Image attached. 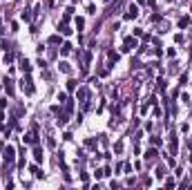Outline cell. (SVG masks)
Wrapping results in <instances>:
<instances>
[{
  "mask_svg": "<svg viewBox=\"0 0 192 190\" xmlns=\"http://www.w3.org/2000/svg\"><path fill=\"white\" fill-rule=\"evenodd\" d=\"M150 141H152V146H161V139L159 137H152Z\"/></svg>",
  "mask_w": 192,
  "mask_h": 190,
  "instance_id": "603a6c76",
  "label": "cell"
},
{
  "mask_svg": "<svg viewBox=\"0 0 192 190\" xmlns=\"http://www.w3.org/2000/svg\"><path fill=\"white\" fill-rule=\"evenodd\" d=\"M5 90H7V94H9V96L14 94V81H9V78H5Z\"/></svg>",
  "mask_w": 192,
  "mask_h": 190,
  "instance_id": "9c48e42d",
  "label": "cell"
},
{
  "mask_svg": "<svg viewBox=\"0 0 192 190\" xmlns=\"http://www.w3.org/2000/svg\"><path fill=\"white\" fill-rule=\"evenodd\" d=\"M11 61H14V54H7V56H5V65H9Z\"/></svg>",
  "mask_w": 192,
  "mask_h": 190,
  "instance_id": "cb8c5ba5",
  "label": "cell"
},
{
  "mask_svg": "<svg viewBox=\"0 0 192 190\" xmlns=\"http://www.w3.org/2000/svg\"><path fill=\"white\" fill-rule=\"evenodd\" d=\"M14 159H16V150H14L11 146H7V150H5V161H7V163H11Z\"/></svg>",
  "mask_w": 192,
  "mask_h": 190,
  "instance_id": "5b68a950",
  "label": "cell"
},
{
  "mask_svg": "<svg viewBox=\"0 0 192 190\" xmlns=\"http://www.w3.org/2000/svg\"><path fill=\"white\" fill-rule=\"evenodd\" d=\"M49 43H51V45H58V43H60V36H51Z\"/></svg>",
  "mask_w": 192,
  "mask_h": 190,
  "instance_id": "44dd1931",
  "label": "cell"
},
{
  "mask_svg": "<svg viewBox=\"0 0 192 190\" xmlns=\"http://www.w3.org/2000/svg\"><path fill=\"white\" fill-rule=\"evenodd\" d=\"M56 114H58V121L56 123H58V125H65L67 123V112H56Z\"/></svg>",
  "mask_w": 192,
  "mask_h": 190,
  "instance_id": "30bf717a",
  "label": "cell"
},
{
  "mask_svg": "<svg viewBox=\"0 0 192 190\" xmlns=\"http://www.w3.org/2000/svg\"><path fill=\"white\" fill-rule=\"evenodd\" d=\"M58 29H60V31H63L65 36H69V34H72V29L67 27V23H60V25H58Z\"/></svg>",
  "mask_w": 192,
  "mask_h": 190,
  "instance_id": "7c38bea8",
  "label": "cell"
},
{
  "mask_svg": "<svg viewBox=\"0 0 192 190\" xmlns=\"http://www.w3.org/2000/svg\"><path fill=\"white\" fill-rule=\"evenodd\" d=\"M31 172H33L36 179H40V177H42V172H40V168H38V165H31Z\"/></svg>",
  "mask_w": 192,
  "mask_h": 190,
  "instance_id": "5bb4252c",
  "label": "cell"
},
{
  "mask_svg": "<svg viewBox=\"0 0 192 190\" xmlns=\"http://www.w3.org/2000/svg\"><path fill=\"white\" fill-rule=\"evenodd\" d=\"M33 159H36V161H38V163H40L42 161V150L38 146H33Z\"/></svg>",
  "mask_w": 192,
  "mask_h": 190,
  "instance_id": "ba28073f",
  "label": "cell"
},
{
  "mask_svg": "<svg viewBox=\"0 0 192 190\" xmlns=\"http://www.w3.org/2000/svg\"><path fill=\"white\" fill-rule=\"evenodd\" d=\"M85 146H87V148H94V146H96V141H94V139H87V141H85Z\"/></svg>",
  "mask_w": 192,
  "mask_h": 190,
  "instance_id": "7402d4cb",
  "label": "cell"
},
{
  "mask_svg": "<svg viewBox=\"0 0 192 190\" xmlns=\"http://www.w3.org/2000/svg\"><path fill=\"white\" fill-rule=\"evenodd\" d=\"M107 58H109V63L114 65V63H118V54L116 52H107Z\"/></svg>",
  "mask_w": 192,
  "mask_h": 190,
  "instance_id": "4fadbf2b",
  "label": "cell"
},
{
  "mask_svg": "<svg viewBox=\"0 0 192 190\" xmlns=\"http://www.w3.org/2000/svg\"><path fill=\"white\" fill-rule=\"evenodd\" d=\"M105 2H109V0H105Z\"/></svg>",
  "mask_w": 192,
  "mask_h": 190,
  "instance_id": "484cf974",
  "label": "cell"
},
{
  "mask_svg": "<svg viewBox=\"0 0 192 190\" xmlns=\"http://www.w3.org/2000/svg\"><path fill=\"white\" fill-rule=\"evenodd\" d=\"M20 87H23V90H25V94H29V96H31L33 92H36V90H33V81H31V76H29V74H27V76L23 78Z\"/></svg>",
  "mask_w": 192,
  "mask_h": 190,
  "instance_id": "6da1fadb",
  "label": "cell"
},
{
  "mask_svg": "<svg viewBox=\"0 0 192 190\" xmlns=\"http://www.w3.org/2000/svg\"><path fill=\"white\" fill-rule=\"evenodd\" d=\"M29 18H31V14H29V11L25 9V11H23V20H29Z\"/></svg>",
  "mask_w": 192,
  "mask_h": 190,
  "instance_id": "d4e9b609",
  "label": "cell"
},
{
  "mask_svg": "<svg viewBox=\"0 0 192 190\" xmlns=\"http://www.w3.org/2000/svg\"><path fill=\"white\" fill-rule=\"evenodd\" d=\"M25 143L27 146H38V134H36V132H29L25 137Z\"/></svg>",
  "mask_w": 192,
  "mask_h": 190,
  "instance_id": "277c9868",
  "label": "cell"
},
{
  "mask_svg": "<svg viewBox=\"0 0 192 190\" xmlns=\"http://www.w3.org/2000/svg\"><path fill=\"white\" fill-rule=\"evenodd\" d=\"M67 90L74 92V90H76V81H67Z\"/></svg>",
  "mask_w": 192,
  "mask_h": 190,
  "instance_id": "d6986e66",
  "label": "cell"
},
{
  "mask_svg": "<svg viewBox=\"0 0 192 190\" xmlns=\"http://www.w3.org/2000/svg\"><path fill=\"white\" fill-rule=\"evenodd\" d=\"M154 157H156V148H150V150L145 152V159H148V161H152Z\"/></svg>",
  "mask_w": 192,
  "mask_h": 190,
  "instance_id": "8fae6325",
  "label": "cell"
},
{
  "mask_svg": "<svg viewBox=\"0 0 192 190\" xmlns=\"http://www.w3.org/2000/svg\"><path fill=\"white\" fill-rule=\"evenodd\" d=\"M136 16H139V7H136V5H130V7L125 9V18L132 20V18H136Z\"/></svg>",
  "mask_w": 192,
  "mask_h": 190,
  "instance_id": "3957f363",
  "label": "cell"
},
{
  "mask_svg": "<svg viewBox=\"0 0 192 190\" xmlns=\"http://www.w3.org/2000/svg\"><path fill=\"white\" fill-rule=\"evenodd\" d=\"M170 2H172V0H170Z\"/></svg>",
  "mask_w": 192,
  "mask_h": 190,
  "instance_id": "4316f807",
  "label": "cell"
},
{
  "mask_svg": "<svg viewBox=\"0 0 192 190\" xmlns=\"http://www.w3.org/2000/svg\"><path fill=\"white\" fill-rule=\"evenodd\" d=\"M136 47H139V40H136V38H132V36H130V38H125L123 52H132V49H136Z\"/></svg>",
  "mask_w": 192,
  "mask_h": 190,
  "instance_id": "7a4b0ae2",
  "label": "cell"
},
{
  "mask_svg": "<svg viewBox=\"0 0 192 190\" xmlns=\"http://www.w3.org/2000/svg\"><path fill=\"white\" fill-rule=\"evenodd\" d=\"M87 96H90V92H87V87H78V98H81V101H87Z\"/></svg>",
  "mask_w": 192,
  "mask_h": 190,
  "instance_id": "52a82bcc",
  "label": "cell"
},
{
  "mask_svg": "<svg viewBox=\"0 0 192 190\" xmlns=\"http://www.w3.org/2000/svg\"><path fill=\"white\" fill-rule=\"evenodd\" d=\"M188 25H190V18H188V16L179 20V27H181V29H185V27H188Z\"/></svg>",
  "mask_w": 192,
  "mask_h": 190,
  "instance_id": "9a60e30c",
  "label": "cell"
},
{
  "mask_svg": "<svg viewBox=\"0 0 192 190\" xmlns=\"http://www.w3.org/2000/svg\"><path fill=\"white\" fill-rule=\"evenodd\" d=\"M60 52H63V54H69V52H72V45H69V43H65L63 47H60Z\"/></svg>",
  "mask_w": 192,
  "mask_h": 190,
  "instance_id": "2e32d148",
  "label": "cell"
},
{
  "mask_svg": "<svg viewBox=\"0 0 192 190\" xmlns=\"http://www.w3.org/2000/svg\"><path fill=\"white\" fill-rule=\"evenodd\" d=\"M60 69H63L65 74H69V72H72V67H69V63H60Z\"/></svg>",
  "mask_w": 192,
  "mask_h": 190,
  "instance_id": "e0dca14e",
  "label": "cell"
},
{
  "mask_svg": "<svg viewBox=\"0 0 192 190\" xmlns=\"http://www.w3.org/2000/svg\"><path fill=\"white\" fill-rule=\"evenodd\" d=\"M20 69H23L25 74H29V72H31V63L27 61V58H20Z\"/></svg>",
  "mask_w": 192,
  "mask_h": 190,
  "instance_id": "8992f818",
  "label": "cell"
},
{
  "mask_svg": "<svg viewBox=\"0 0 192 190\" xmlns=\"http://www.w3.org/2000/svg\"><path fill=\"white\" fill-rule=\"evenodd\" d=\"M76 27H78V31L85 27V20H83V18H76Z\"/></svg>",
  "mask_w": 192,
  "mask_h": 190,
  "instance_id": "ac0fdd59",
  "label": "cell"
},
{
  "mask_svg": "<svg viewBox=\"0 0 192 190\" xmlns=\"http://www.w3.org/2000/svg\"><path fill=\"white\" fill-rule=\"evenodd\" d=\"M114 152H123V143H121V141L114 143Z\"/></svg>",
  "mask_w": 192,
  "mask_h": 190,
  "instance_id": "ffe728a7",
  "label": "cell"
}]
</instances>
